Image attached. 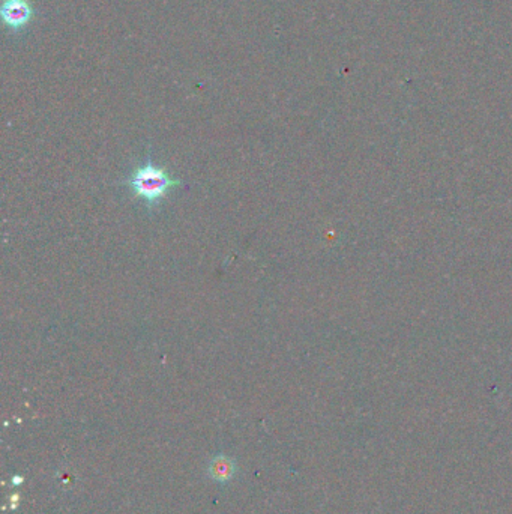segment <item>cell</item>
Segmentation results:
<instances>
[{"label": "cell", "instance_id": "6da1fadb", "mask_svg": "<svg viewBox=\"0 0 512 514\" xmlns=\"http://www.w3.org/2000/svg\"><path fill=\"white\" fill-rule=\"evenodd\" d=\"M181 184L179 179L173 178L169 172L151 160L138 165L127 181L132 193L143 200L149 208L160 205L161 200L174 188L181 187Z\"/></svg>", "mask_w": 512, "mask_h": 514}, {"label": "cell", "instance_id": "7a4b0ae2", "mask_svg": "<svg viewBox=\"0 0 512 514\" xmlns=\"http://www.w3.org/2000/svg\"><path fill=\"white\" fill-rule=\"evenodd\" d=\"M3 21L12 30L24 28L33 17L29 0H5L2 5Z\"/></svg>", "mask_w": 512, "mask_h": 514}, {"label": "cell", "instance_id": "3957f363", "mask_svg": "<svg viewBox=\"0 0 512 514\" xmlns=\"http://www.w3.org/2000/svg\"><path fill=\"white\" fill-rule=\"evenodd\" d=\"M233 465L230 463V460L227 459H215L214 463H212V468H210V472L212 475H214L215 478H223V480H226V478H230L232 474H233Z\"/></svg>", "mask_w": 512, "mask_h": 514}]
</instances>
